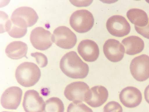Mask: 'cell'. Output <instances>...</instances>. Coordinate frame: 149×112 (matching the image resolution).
<instances>
[{
    "instance_id": "1",
    "label": "cell",
    "mask_w": 149,
    "mask_h": 112,
    "mask_svg": "<svg viewBox=\"0 0 149 112\" xmlns=\"http://www.w3.org/2000/svg\"><path fill=\"white\" fill-rule=\"evenodd\" d=\"M60 67L66 76L74 79L85 78L89 71L88 65L74 51L69 52L62 57L60 61Z\"/></svg>"
},
{
    "instance_id": "2",
    "label": "cell",
    "mask_w": 149,
    "mask_h": 112,
    "mask_svg": "<svg viewBox=\"0 0 149 112\" xmlns=\"http://www.w3.org/2000/svg\"><path fill=\"white\" fill-rule=\"evenodd\" d=\"M41 76L40 69L33 63L25 62L19 64L15 72L18 83L26 87L33 86L39 80Z\"/></svg>"
},
{
    "instance_id": "3",
    "label": "cell",
    "mask_w": 149,
    "mask_h": 112,
    "mask_svg": "<svg viewBox=\"0 0 149 112\" xmlns=\"http://www.w3.org/2000/svg\"><path fill=\"white\" fill-rule=\"evenodd\" d=\"M39 18L36 11L32 8L22 6L16 9L10 17L12 23L22 28H27L35 24Z\"/></svg>"
},
{
    "instance_id": "4",
    "label": "cell",
    "mask_w": 149,
    "mask_h": 112,
    "mask_svg": "<svg viewBox=\"0 0 149 112\" xmlns=\"http://www.w3.org/2000/svg\"><path fill=\"white\" fill-rule=\"evenodd\" d=\"M94 18L92 14L88 10L82 9L76 10L71 15L70 24L71 27L79 33H86L93 27Z\"/></svg>"
},
{
    "instance_id": "5",
    "label": "cell",
    "mask_w": 149,
    "mask_h": 112,
    "mask_svg": "<svg viewBox=\"0 0 149 112\" xmlns=\"http://www.w3.org/2000/svg\"><path fill=\"white\" fill-rule=\"evenodd\" d=\"M52 40L58 47L64 49L73 48L77 42L76 35L69 28L61 26L56 28L52 34Z\"/></svg>"
},
{
    "instance_id": "6",
    "label": "cell",
    "mask_w": 149,
    "mask_h": 112,
    "mask_svg": "<svg viewBox=\"0 0 149 112\" xmlns=\"http://www.w3.org/2000/svg\"><path fill=\"white\" fill-rule=\"evenodd\" d=\"M131 73L136 80L144 81L149 78V56L142 54L134 58L130 65Z\"/></svg>"
},
{
    "instance_id": "7",
    "label": "cell",
    "mask_w": 149,
    "mask_h": 112,
    "mask_svg": "<svg viewBox=\"0 0 149 112\" xmlns=\"http://www.w3.org/2000/svg\"><path fill=\"white\" fill-rule=\"evenodd\" d=\"M30 41L33 46L40 50H47L52 46V34L49 31L42 27H38L31 31Z\"/></svg>"
},
{
    "instance_id": "8",
    "label": "cell",
    "mask_w": 149,
    "mask_h": 112,
    "mask_svg": "<svg viewBox=\"0 0 149 112\" xmlns=\"http://www.w3.org/2000/svg\"><path fill=\"white\" fill-rule=\"evenodd\" d=\"M106 27L109 32L117 37H123L130 32L131 27L125 18L120 15H114L107 20Z\"/></svg>"
},
{
    "instance_id": "9",
    "label": "cell",
    "mask_w": 149,
    "mask_h": 112,
    "mask_svg": "<svg viewBox=\"0 0 149 112\" xmlns=\"http://www.w3.org/2000/svg\"><path fill=\"white\" fill-rule=\"evenodd\" d=\"M22 106L25 112H42L45 102L37 91L30 90L24 93Z\"/></svg>"
},
{
    "instance_id": "10",
    "label": "cell",
    "mask_w": 149,
    "mask_h": 112,
    "mask_svg": "<svg viewBox=\"0 0 149 112\" xmlns=\"http://www.w3.org/2000/svg\"><path fill=\"white\" fill-rule=\"evenodd\" d=\"M22 95V91L17 86L10 87L4 92L1 99L2 106L4 108L16 110L20 105Z\"/></svg>"
},
{
    "instance_id": "11",
    "label": "cell",
    "mask_w": 149,
    "mask_h": 112,
    "mask_svg": "<svg viewBox=\"0 0 149 112\" xmlns=\"http://www.w3.org/2000/svg\"><path fill=\"white\" fill-rule=\"evenodd\" d=\"M89 89L88 85L82 81L72 82L65 87L64 94L69 100L73 102H84L85 94Z\"/></svg>"
},
{
    "instance_id": "12",
    "label": "cell",
    "mask_w": 149,
    "mask_h": 112,
    "mask_svg": "<svg viewBox=\"0 0 149 112\" xmlns=\"http://www.w3.org/2000/svg\"><path fill=\"white\" fill-rule=\"evenodd\" d=\"M108 95V92L104 87L95 86L87 92L84 102L92 107H99L107 101Z\"/></svg>"
},
{
    "instance_id": "13",
    "label": "cell",
    "mask_w": 149,
    "mask_h": 112,
    "mask_svg": "<svg viewBox=\"0 0 149 112\" xmlns=\"http://www.w3.org/2000/svg\"><path fill=\"white\" fill-rule=\"evenodd\" d=\"M103 50L107 58L113 62L121 61L125 52L124 46L119 41L114 39L106 41L103 45Z\"/></svg>"
},
{
    "instance_id": "14",
    "label": "cell",
    "mask_w": 149,
    "mask_h": 112,
    "mask_svg": "<svg viewBox=\"0 0 149 112\" xmlns=\"http://www.w3.org/2000/svg\"><path fill=\"white\" fill-rule=\"evenodd\" d=\"M119 97L122 104L125 107L129 108L137 106L142 100L140 91L133 86H128L123 88L120 93Z\"/></svg>"
},
{
    "instance_id": "15",
    "label": "cell",
    "mask_w": 149,
    "mask_h": 112,
    "mask_svg": "<svg viewBox=\"0 0 149 112\" xmlns=\"http://www.w3.org/2000/svg\"><path fill=\"white\" fill-rule=\"evenodd\" d=\"M77 50L83 59L88 62L96 61L100 53L97 44L94 41L89 39L81 41L78 46Z\"/></svg>"
},
{
    "instance_id": "16",
    "label": "cell",
    "mask_w": 149,
    "mask_h": 112,
    "mask_svg": "<svg viewBox=\"0 0 149 112\" xmlns=\"http://www.w3.org/2000/svg\"><path fill=\"white\" fill-rule=\"evenodd\" d=\"M27 50L26 43L20 41H15L7 45L5 52L7 56L10 59L18 60L23 57L27 58L26 56Z\"/></svg>"
},
{
    "instance_id": "17",
    "label": "cell",
    "mask_w": 149,
    "mask_h": 112,
    "mask_svg": "<svg viewBox=\"0 0 149 112\" xmlns=\"http://www.w3.org/2000/svg\"><path fill=\"white\" fill-rule=\"evenodd\" d=\"M125 50V52L129 55H133L141 52L143 50L144 43L139 37L131 36L123 39L122 41Z\"/></svg>"
},
{
    "instance_id": "18",
    "label": "cell",
    "mask_w": 149,
    "mask_h": 112,
    "mask_svg": "<svg viewBox=\"0 0 149 112\" xmlns=\"http://www.w3.org/2000/svg\"><path fill=\"white\" fill-rule=\"evenodd\" d=\"M127 16L128 20L135 25L143 27L148 23L147 13L143 10L138 8H132L127 12Z\"/></svg>"
},
{
    "instance_id": "19",
    "label": "cell",
    "mask_w": 149,
    "mask_h": 112,
    "mask_svg": "<svg viewBox=\"0 0 149 112\" xmlns=\"http://www.w3.org/2000/svg\"><path fill=\"white\" fill-rule=\"evenodd\" d=\"M4 27L5 32H7L10 36L15 38L22 37L26 34L27 31V28H22L16 26L8 18L6 20Z\"/></svg>"
},
{
    "instance_id": "20",
    "label": "cell",
    "mask_w": 149,
    "mask_h": 112,
    "mask_svg": "<svg viewBox=\"0 0 149 112\" xmlns=\"http://www.w3.org/2000/svg\"><path fill=\"white\" fill-rule=\"evenodd\" d=\"M64 106L59 98L53 97L46 100L43 112H64Z\"/></svg>"
},
{
    "instance_id": "21",
    "label": "cell",
    "mask_w": 149,
    "mask_h": 112,
    "mask_svg": "<svg viewBox=\"0 0 149 112\" xmlns=\"http://www.w3.org/2000/svg\"><path fill=\"white\" fill-rule=\"evenodd\" d=\"M67 112H93L91 108L82 102H73L68 105Z\"/></svg>"
},
{
    "instance_id": "22",
    "label": "cell",
    "mask_w": 149,
    "mask_h": 112,
    "mask_svg": "<svg viewBox=\"0 0 149 112\" xmlns=\"http://www.w3.org/2000/svg\"><path fill=\"white\" fill-rule=\"evenodd\" d=\"M123 111L122 106L118 102L112 101L105 105L103 112H123Z\"/></svg>"
},
{
    "instance_id": "23",
    "label": "cell",
    "mask_w": 149,
    "mask_h": 112,
    "mask_svg": "<svg viewBox=\"0 0 149 112\" xmlns=\"http://www.w3.org/2000/svg\"><path fill=\"white\" fill-rule=\"evenodd\" d=\"M31 55L36 58V62L40 67H44L47 65L48 59L47 57L43 54L36 52L31 53Z\"/></svg>"
},
{
    "instance_id": "24",
    "label": "cell",
    "mask_w": 149,
    "mask_h": 112,
    "mask_svg": "<svg viewBox=\"0 0 149 112\" xmlns=\"http://www.w3.org/2000/svg\"><path fill=\"white\" fill-rule=\"evenodd\" d=\"M136 32L144 37L149 39V22L148 24L143 27H140L135 25Z\"/></svg>"
},
{
    "instance_id": "25",
    "label": "cell",
    "mask_w": 149,
    "mask_h": 112,
    "mask_svg": "<svg viewBox=\"0 0 149 112\" xmlns=\"http://www.w3.org/2000/svg\"><path fill=\"white\" fill-rule=\"evenodd\" d=\"M145 99L146 102L149 104V85L146 88L144 91Z\"/></svg>"
},
{
    "instance_id": "26",
    "label": "cell",
    "mask_w": 149,
    "mask_h": 112,
    "mask_svg": "<svg viewBox=\"0 0 149 112\" xmlns=\"http://www.w3.org/2000/svg\"><path fill=\"white\" fill-rule=\"evenodd\" d=\"M1 112H10V111H3Z\"/></svg>"
}]
</instances>
